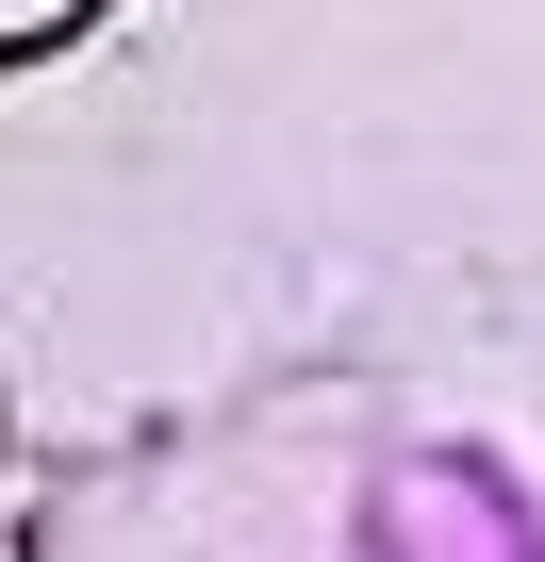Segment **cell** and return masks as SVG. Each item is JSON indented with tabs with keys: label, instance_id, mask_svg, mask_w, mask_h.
Wrapping results in <instances>:
<instances>
[{
	"label": "cell",
	"instance_id": "cell-1",
	"mask_svg": "<svg viewBox=\"0 0 545 562\" xmlns=\"http://www.w3.org/2000/svg\"><path fill=\"white\" fill-rule=\"evenodd\" d=\"M83 18H100V0H0V67H18V50H67Z\"/></svg>",
	"mask_w": 545,
	"mask_h": 562
}]
</instances>
